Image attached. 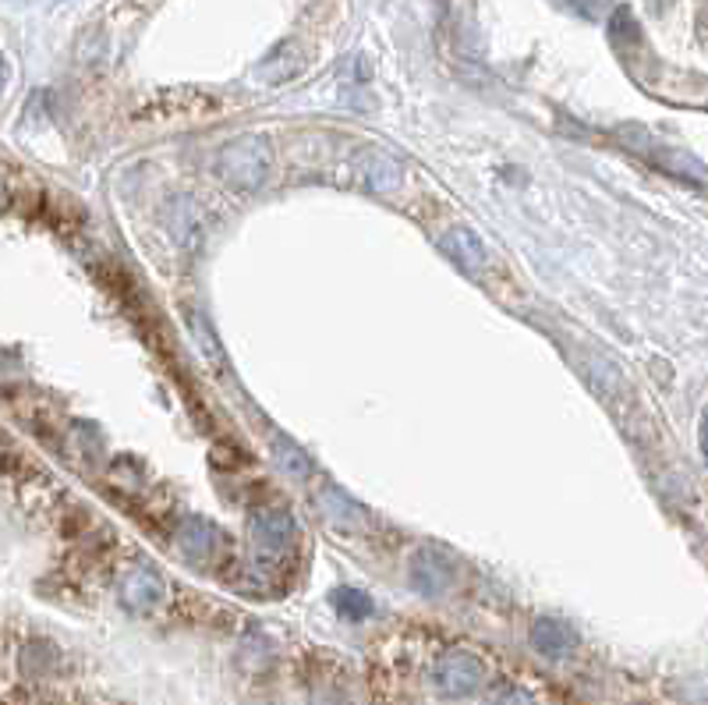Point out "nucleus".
Wrapping results in <instances>:
<instances>
[{
	"instance_id": "nucleus-12",
	"label": "nucleus",
	"mask_w": 708,
	"mask_h": 705,
	"mask_svg": "<svg viewBox=\"0 0 708 705\" xmlns=\"http://www.w3.org/2000/svg\"><path fill=\"white\" fill-rule=\"evenodd\" d=\"M333 606H337V613L347 617V620H362V617L373 613V599H368L365 592H358V588H337L333 592Z\"/></svg>"
},
{
	"instance_id": "nucleus-6",
	"label": "nucleus",
	"mask_w": 708,
	"mask_h": 705,
	"mask_svg": "<svg viewBox=\"0 0 708 705\" xmlns=\"http://www.w3.org/2000/svg\"><path fill=\"white\" fill-rule=\"evenodd\" d=\"M118 592H121V603L127 606V610L149 613V610H156V606H163L167 582L149 568V563H135V568H127L121 574Z\"/></svg>"
},
{
	"instance_id": "nucleus-13",
	"label": "nucleus",
	"mask_w": 708,
	"mask_h": 705,
	"mask_svg": "<svg viewBox=\"0 0 708 705\" xmlns=\"http://www.w3.org/2000/svg\"><path fill=\"white\" fill-rule=\"evenodd\" d=\"M322 511L330 521H358V507H354L344 493H337V489H326L322 493Z\"/></svg>"
},
{
	"instance_id": "nucleus-16",
	"label": "nucleus",
	"mask_w": 708,
	"mask_h": 705,
	"mask_svg": "<svg viewBox=\"0 0 708 705\" xmlns=\"http://www.w3.org/2000/svg\"><path fill=\"white\" fill-rule=\"evenodd\" d=\"M8 78H11V72H8V61L0 58V93H4V86H8Z\"/></svg>"
},
{
	"instance_id": "nucleus-18",
	"label": "nucleus",
	"mask_w": 708,
	"mask_h": 705,
	"mask_svg": "<svg viewBox=\"0 0 708 705\" xmlns=\"http://www.w3.org/2000/svg\"><path fill=\"white\" fill-rule=\"evenodd\" d=\"M4 203H8V189H4V181H0V209H4Z\"/></svg>"
},
{
	"instance_id": "nucleus-10",
	"label": "nucleus",
	"mask_w": 708,
	"mask_h": 705,
	"mask_svg": "<svg viewBox=\"0 0 708 705\" xmlns=\"http://www.w3.org/2000/svg\"><path fill=\"white\" fill-rule=\"evenodd\" d=\"M273 454H277V464L291 478H305L312 472V461L305 458V450L294 447L291 440H283V436H277V440H273Z\"/></svg>"
},
{
	"instance_id": "nucleus-3",
	"label": "nucleus",
	"mask_w": 708,
	"mask_h": 705,
	"mask_svg": "<svg viewBox=\"0 0 708 705\" xmlns=\"http://www.w3.org/2000/svg\"><path fill=\"white\" fill-rule=\"evenodd\" d=\"M432 684L447 698H467L486 684V667L467 648H450L432 663Z\"/></svg>"
},
{
	"instance_id": "nucleus-15",
	"label": "nucleus",
	"mask_w": 708,
	"mask_h": 705,
	"mask_svg": "<svg viewBox=\"0 0 708 705\" xmlns=\"http://www.w3.org/2000/svg\"><path fill=\"white\" fill-rule=\"evenodd\" d=\"M566 8L574 11V15H581V19H602L606 11H609V4H613V0H563Z\"/></svg>"
},
{
	"instance_id": "nucleus-5",
	"label": "nucleus",
	"mask_w": 708,
	"mask_h": 705,
	"mask_svg": "<svg viewBox=\"0 0 708 705\" xmlns=\"http://www.w3.org/2000/svg\"><path fill=\"white\" fill-rule=\"evenodd\" d=\"M174 543H178V554L195 563V568H206V563H212L220 557V549H223V532L212 525V521L206 518H184L178 532H174Z\"/></svg>"
},
{
	"instance_id": "nucleus-8",
	"label": "nucleus",
	"mask_w": 708,
	"mask_h": 705,
	"mask_svg": "<svg viewBox=\"0 0 708 705\" xmlns=\"http://www.w3.org/2000/svg\"><path fill=\"white\" fill-rule=\"evenodd\" d=\"M532 645L546 659H566L577 648V631L557 617H538L532 624Z\"/></svg>"
},
{
	"instance_id": "nucleus-14",
	"label": "nucleus",
	"mask_w": 708,
	"mask_h": 705,
	"mask_svg": "<svg viewBox=\"0 0 708 705\" xmlns=\"http://www.w3.org/2000/svg\"><path fill=\"white\" fill-rule=\"evenodd\" d=\"M489 705H535V698H532V695H528V691H524V688L503 684V688H496V691H492Z\"/></svg>"
},
{
	"instance_id": "nucleus-4",
	"label": "nucleus",
	"mask_w": 708,
	"mask_h": 705,
	"mask_svg": "<svg viewBox=\"0 0 708 705\" xmlns=\"http://www.w3.org/2000/svg\"><path fill=\"white\" fill-rule=\"evenodd\" d=\"M294 518L280 507H263L252 514V539H255V560L273 568V563L294 546Z\"/></svg>"
},
{
	"instance_id": "nucleus-11",
	"label": "nucleus",
	"mask_w": 708,
	"mask_h": 705,
	"mask_svg": "<svg viewBox=\"0 0 708 705\" xmlns=\"http://www.w3.org/2000/svg\"><path fill=\"white\" fill-rule=\"evenodd\" d=\"M365 181L373 185L376 192H390L401 185V167H396L390 157H368V171H365Z\"/></svg>"
},
{
	"instance_id": "nucleus-1",
	"label": "nucleus",
	"mask_w": 708,
	"mask_h": 705,
	"mask_svg": "<svg viewBox=\"0 0 708 705\" xmlns=\"http://www.w3.org/2000/svg\"><path fill=\"white\" fill-rule=\"evenodd\" d=\"M220 174H223L227 185H234L241 192L263 189L269 174H273V149H269L266 138H259V135H241L231 146H223Z\"/></svg>"
},
{
	"instance_id": "nucleus-7",
	"label": "nucleus",
	"mask_w": 708,
	"mask_h": 705,
	"mask_svg": "<svg viewBox=\"0 0 708 705\" xmlns=\"http://www.w3.org/2000/svg\"><path fill=\"white\" fill-rule=\"evenodd\" d=\"M450 582H453V568L439 549H418V554L411 557V588H415L418 596L425 599L443 596Z\"/></svg>"
},
{
	"instance_id": "nucleus-2",
	"label": "nucleus",
	"mask_w": 708,
	"mask_h": 705,
	"mask_svg": "<svg viewBox=\"0 0 708 705\" xmlns=\"http://www.w3.org/2000/svg\"><path fill=\"white\" fill-rule=\"evenodd\" d=\"M620 138L627 143V149L642 153L648 163H656L659 171H666V174H676V178H687V181H708V167L701 160H694L687 149L662 143V138H656L645 129H634V124H627V129H620Z\"/></svg>"
},
{
	"instance_id": "nucleus-9",
	"label": "nucleus",
	"mask_w": 708,
	"mask_h": 705,
	"mask_svg": "<svg viewBox=\"0 0 708 705\" xmlns=\"http://www.w3.org/2000/svg\"><path fill=\"white\" fill-rule=\"evenodd\" d=\"M443 245H447V252L453 259H457L464 270H481L486 266V245H481V238L472 231V228H453L447 238H443Z\"/></svg>"
},
{
	"instance_id": "nucleus-17",
	"label": "nucleus",
	"mask_w": 708,
	"mask_h": 705,
	"mask_svg": "<svg viewBox=\"0 0 708 705\" xmlns=\"http://www.w3.org/2000/svg\"><path fill=\"white\" fill-rule=\"evenodd\" d=\"M701 450H705V458H708V415L701 422Z\"/></svg>"
}]
</instances>
